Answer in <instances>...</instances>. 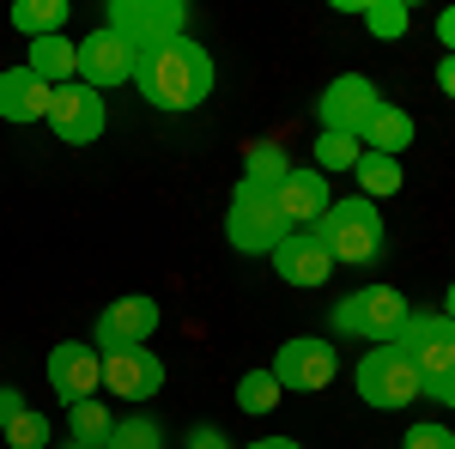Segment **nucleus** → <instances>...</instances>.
Listing matches in <instances>:
<instances>
[{
    "instance_id": "obj_17",
    "label": "nucleus",
    "mask_w": 455,
    "mask_h": 449,
    "mask_svg": "<svg viewBox=\"0 0 455 449\" xmlns=\"http://www.w3.org/2000/svg\"><path fill=\"white\" fill-rule=\"evenodd\" d=\"M0 122H49V85L31 68L0 73Z\"/></svg>"
},
{
    "instance_id": "obj_5",
    "label": "nucleus",
    "mask_w": 455,
    "mask_h": 449,
    "mask_svg": "<svg viewBox=\"0 0 455 449\" xmlns=\"http://www.w3.org/2000/svg\"><path fill=\"white\" fill-rule=\"evenodd\" d=\"M413 316V304L395 292V285H364V292H352L334 304V328L340 334H358V341H395L401 334V322Z\"/></svg>"
},
{
    "instance_id": "obj_23",
    "label": "nucleus",
    "mask_w": 455,
    "mask_h": 449,
    "mask_svg": "<svg viewBox=\"0 0 455 449\" xmlns=\"http://www.w3.org/2000/svg\"><path fill=\"white\" fill-rule=\"evenodd\" d=\"M407 25H413L407 0H364V31L377 36V43H395V36H407Z\"/></svg>"
},
{
    "instance_id": "obj_25",
    "label": "nucleus",
    "mask_w": 455,
    "mask_h": 449,
    "mask_svg": "<svg viewBox=\"0 0 455 449\" xmlns=\"http://www.w3.org/2000/svg\"><path fill=\"white\" fill-rule=\"evenodd\" d=\"M280 377H274V371H249L243 382H237V407H243V413H274V407H280Z\"/></svg>"
},
{
    "instance_id": "obj_27",
    "label": "nucleus",
    "mask_w": 455,
    "mask_h": 449,
    "mask_svg": "<svg viewBox=\"0 0 455 449\" xmlns=\"http://www.w3.org/2000/svg\"><path fill=\"white\" fill-rule=\"evenodd\" d=\"M104 449H164V431H158L152 419H116V431H109Z\"/></svg>"
},
{
    "instance_id": "obj_4",
    "label": "nucleus",
    "mask_w": 455,
    "mask_h": 449,
    "mask_svg": "<svg viewBox=\"0 0 455 449\" xmlns=\"http://www.w3.org/2000/svg\"><path fill=\"white\" fill-rule=\"evenodd\" d=\"M225 237H231L237 255H274L285 243V219H280V207H274V195L255 188V182H237L231 212H225Z\"/></svg>"
},
{
    "instance_id": "obj_24",
    "label": "nucleus",
    "mask_w": 455,
    "mask_h": 449,
    "mask_svg": "<svg viewBox=\"0 0 455 449\" xmlns=\"http://www.w3.org/2000/svg\"><path fill=\"white\" fill-rule=\"evenodd\" d=\"M358 188H364V201H383L401 188V158H383V152H364L358 158Z\"/></svg>"
},
{
    "instance_id": "obj_12",
    "label": "nucleus",
    "mask_w": 455,
    "mask_h": 449,
    "mask_svg": "<svg viewBox=\"0 0 455 449\" xmlns=\"http://www.w3.org/2000/svg\"><path fill=\"white\" fill-rule=\"evenodd\" d=\"M49 389L61 395V407L92 401V395L104 389V358H98V346H85V341L55 346V352H49Z\"/></svg>"
},
{
    "instance_id": "obj_14",
    "label": "nucleus",
    "mask_w": 455,
    "mask_h": 449,
    "mask_svg": "<svg viewBox=\"0 0 455 449\" xmlns=\"http://www.w3.org/2000/svg\"><path fill=\"white\" fill-rule=\"evenodd\" d=\"M274 207H280L285 231H315V219L328 212V182H322V171H291L274 188Z\"/></svg>"
},
{
    "instance_id": "obj_20",
    "label": "nucleus",
    "mask_w": 455,
    "mask_h": 449,
    "mask_svg": "<svg viewBox=\"0 0 455 449\" xmlns=\"http://www.w3.org/2000/svg\"><path fill=\"white\" fill-rule=\"evenodd\" d=\"M68 12H73L68 0H19V6H12V25L36 43V36H61Z\"/></svg>"
},
{
    "instance_id": "obj_13",
    "label": "nucleus",
    "mask_w": 455,
    "mask_h": 449,
    "mask_svg": "<svg viewBox=\"0 0 455 449\" xmlns=\"http://www.w3.org/2000/svg\"><path fill=\"white\" fill-rule=\"evenodd\" d=\"M134 43L128 36H116L104 25V31H92L85 43H79V85H92V92H109V85H128L134 79Z\"/></svg>"
},
{
    "instance_id": "obj_2",
    "label": "nucleus",
    "mask_w": 455,
    "mask_h": 449,
    "mask_svg": "<svg viewBox=\"0 0 455 449\" xmlns=\"http://www.w3.org/2000/svg\"><path fill=\"white\" fill-rule=\"evenodd\" d=\"M315 243L334 261H347V268L377 261V249H383V212H377V201H364V195L328 201V212L315 219Z\"/></svg>"
},
{
    "instance_id": "obj_16",
    "label": "nucleus",
    "mask_w": 455,
    "mask_h": 449,
    "mask_svg": "<svg viewBox=\"0 0 455 449\" xmlns=\"http://www.w3.org/2000/svg\"><path fill=\"white\" fill-rule=\"evenodd\" d=\"M274 274L285 285H322L334 274V255L315 243V231H285V243L274 249Z\"/></svg>"
},
{
    "instance_id": "obj_19",
    "label": "nucleus",
    "mask_w": 455,
    "mask_h": 449,
    "mask_svg": "<svg viewBox=\"0 0 455 449\" xmlns=\"http://www.w3.org/2000/svg\"><path fill=\"white\" fill-rule=\"evenodd\" d=\"M25 68H31L49 92H55V85H73V79H79V43H68V36H36Z\"/></svg>"
},
{
    "instance_id": "obj_18",
    "label": "nucleus",
    "mask_w": 455,
    "mask_h": 449,
    "mask_svg": "<svg viewBox=\"0 0 455 449\" xmlns=\"http://www.w3.org/2000/svg\"><path fill=\"white\" fill-rule=\"evenodd\" d=\"M413 134H419L413 116L383 98V104L371 109V122L358 128V146H364V152H383V158H401V146H413Z\"/></svg>"
},
{
    "instance_id": "obj_31",
    "label": "nucleus",
    "mask_w": 455,
    "mask_h": 449,
    "mask_svg": "<svg viewBox=\"0 0 455 449\" xmlns=\"http://www.w3.org/2000/svg\"><path fill=\"white\" fill-rule=\"evenodd\" d=\"M425 395H431L437 407H455V371H450V377H437V382H425Z\"/></svg>"
},
{
    "instance_id": "obj_1",
    "label": "nucleus",
    "mask_w": 455,
    "mask_h": 449,
    "mask_svg": "<svg viewBox=\"0 0 455 449\" xmlns=\"http://www.w3.org/2000/svg\"><path fill=\"white\" fill-rule=\"evenodd\" d=\"M212 55L195 43L188 31L176 36H158V43H146L140 55H134V85H140V98L152 109H201L212 98Z\"/></svg>"
},
{
    "instance_id": "obj_29",
    "label": "nucleus",
    "mask_w": 455,
    "mask_h": 449,
    "mask_svg": "<svg viewBox=\"0 0 455 449\" xmlns=\"http://www.w3.org/2000/svg\"><path fill=\"white\" fill-rule=\"evenodd\" d=\"M401 449H455V431H450V425H437V419H425V425H407Z\"/></svg>"
},
{
    "instance_id": "obj_34",
    "label": "nucleus",
    "mask_w": 455,
    "mask_h": 449,
    "mask_svg": "<svg viewBox=\"0 0 455 449\" xmlns=\"http://www.w3.org/2000/svg\"><path fill=\"white\" fill-rule=\"evenodd\" d=\"M188 449H225V437H219V431H212V425H201V431H195V437H188Z\"/></svg>"
},
{
    "instance_id": "obj_10",
    "label": "nucleus",
    "mask_w": 455,
    "mask_h": 449,
    "mask_svg": "<svg viewBox=\"0 0 455 449\" xmlns=\"http://www.w3.org/2000/svg\"><path fill=\"white\" fill-rule=\"evenodd\" d=\"M104 92H92V85H55L49 92V128L68 140V146H92V140L104 134Z\"/></svg>"
},
{
    "instance_id": "obj_11",
    "label": "nucleus",
    "mask_w": 455,
    "mask_h": 449,
    "mask_svg": "<svg viewBox=\"0 0 455 449\" xmlns=\"http://www.w3.org/2000/svg\"><path fill=\"white\" fill-rule=\"evenodd\" d=\"M383 104L377 98V85L364 79V73H340V79H328V92L315 98V116H322V134H358L364 122H371V109Z\"/></svg>"
},
{
    "instance_id": "obj_15",
    "label": "nucleus",
    "mask_w": 455,
    "mask_h": 449,
    "mask_svg": "<svg viewBox=\"0 0 455 449\" xmlns=\"http://www.w3.org/2000/svg\"><path fill=\"white\" fill-rule=\"evenodd\" d=\"M152 328H158V304L152 298H116L98 316V352H109V346H146Z\"/></svg>"
},
{
    "instance_id": "obj_32",
    "label": "nucleus",
    "mask_w": 455,
    "mask_h": 449,
    "mask_svg": "<svg viewBox=\"0 0 455 449\" xmlns=\"http://www.w3.org/2000/svg\"><path fill=\"white\" fill-rule=\"evenodd\" d=\"M437 92H443V98H455V55H443V61H437Z\"/></svg>"
},
{
    "instance_id": "obj_26",
    "label": "nucleus",
    "mask_w": 455,
    "mask_h": 449,
    "mask_svg": "<svg viewBox=\"0 0 455 449\" xmlns=\"http://www.w3.org/2000/svg\"><path fill=\"white\" fill-rule=\"evenodd\" d=\"M358 158H364L358 134H322L315 140V171H358Z\"/></svg>"
},
{
    "instance_id": "obj_7",
    "label": "nucleus",
    "mask_w": 455,
    "mask_h": 449,
    "mask_svg": "<svg viewBox=\"0 0 455 449\" xmlns=\"http://www.w3.org/2000/svg\"><path fill=\"white\" fill-rule=\"evenodd\" d=\"M274 377H280V389H291V395H315V389H328L334 382V371H340V352L328 341H310V334H298V341H285L280 352H274V365H267Z\"/></svg>"
},
{
    "instance_id": "obj_9",
    "label": "nucleus",
    "mask_w": 455,
    "mask_h": 449,
    "mask_svg": "<svg viewBox=\"0 0 455 449\" xmlns=\"http://www.w3.org/2000/svg\"><path fill=\"white\" fill-rule=\"evenodd\" d=\"M98 358H104V389L122 401H152L164 389V358L152 346H109Z\"/></svg>"
},
{
    "instance_id": "obj_28",
    "label": "nucleus",
    "mask_w": 455,
    "mask_h": 449,
    "mask_svg": "<svg viewBox=\"0 0 455 449\" xmlns=\"http://www.w3.org/2000/svg\"><path fill=\"white\" fill-rule=\"evenodd\" d=\"M0 437H6L12 449H43V444H49V419L25 407V413H19L12 425H6V431H0Z\"/></svg>"
},
{
    "instance_id": "obj_22",
    "label": "nucleus",
    "mask_w": 455,
    "mask_h": 449,
    "mask_svg": "<svg viewBox=\"0 0 455 449\" xmlns=\"http://www.w3.org/2000/svg\"><path fill=\"white\" fill-rule=\"evenodd\" d=\"M68 425H73V444H109V431H116V419H109V407L92 395V401H79V407H68Z\"/></svg>"
},
{
    "instance_id": "obj_8",
    "label": "nucleus",
    "mask_w": 455,
    "mask_h": 449,
    "mask_svg": "<svg viewBox=\"0 0 455 449\" xmlns=\"http://www.w3.org/2000/svg\"><path fill=\"white\" fill-rule=\"evenodd\" d=\"M182 25H188L182 0H109V31L128 36L134 49L158 43V36H176Z\"/></svg>"
},
{
    "instance_id": "obj_6",
    "label": "nucleus",
    "mask_w": 455,
    "mask_h": 449,
    "mask_svg": "<svg viewBox=\"0 0 455 449\" xmlns=\"http://www.w3.org/2000/svg\"><path fill=\"white\" fill-rule=\"evenodd\" d=\"M388 346L407 352L413 371H419L425 382H437V377H450V371H455V322H450V316H437V310H413Z\"/></svg>"
},
{
    "instance_id": "obj_30",
    "label": "nucleus",
    "mask_w": 455,
    "mask_h": 449,
    "mask_svg": "<svg viewBox=\"0 0 455 449\" xmlns=\"http://www.w3.org/2000/svg\"><path fill=\"white\" fill-rule=\"evenodd\" d=\"M19 413H25V395H19V389H0V431H6Z\"/></svg>"
},
{
    "instance_id": "obj_36",
    "label": "nucleus",
    "mask_w": 455,
    "mask_h": 449,
    "mask_svg": "<svg viewBox=\"0 0 455 449\" xmlns=\"http://www.w3.org/2000/svg\"><path fill=\"white\" fill-rule=\"evenodd\" d=\"M443 316L455 322V279H450V298H443Z\"/></svg>"
},
{
    "instance_id": "obj_35",
    "label": "nucleus",
    "mask_w": 455,
    "mask_h": 449,
    "mask_svg": "<svg viewBox=\"0 0 455 449\" xmlns=\"http://www.w3.org/2000/svg\"><path fill=\"white\" fill-rule=\"evenodd\" d=\"M249 449H304V444H291V437H261V444H249Z\"/></svg>"
},
{
    "instance_id": "obj_21",
    "label": "nucleus",
    "mask_w": 455,
    "mask_h": 449,
    "mask_svg": "<svg viewBox=\"0 0 455 449\" xmlns=\"http://www.w3.org/2000/svg\"><path fill=\"white\" fill-rule=\"evenodd\" d=\"M285 176H291V158H285L280 146H249V158H243V182H255V188H280Z\"/></svg>"
},
{
    "instance_id": "obj_33",
    "label": "nucleus",
    "mask_w": 455,
    "mask_h": 449,
    "mask_svg": "<svg viewBox=\"0 0 455 449\" xmlns=\"http://www.w3.org/2000/svg\"><path fill=\"white\" fill-rule=\"evenodd\" d=\"M437 43L455 55V6H450V12H437Z\"/></svg>"
},
{
    "instance_id": "obj_3",
    "label": "nucleus",
    "mask_w": 455,
    "mask_h": 449,
    "mask_svg": "<svg viewBox=\"0 0 455 449\" xmlns=\"http://www.w3.org/2000/svg\"><path fill=\"white\" fill-rule=\"evenodd\" d=\"M352 382H358V401H364V407H383V413L413 407V401L425 395V377L413 371V358L395 352V346H371V352L358 358Z\"/></svg>"
}]
</instances>
